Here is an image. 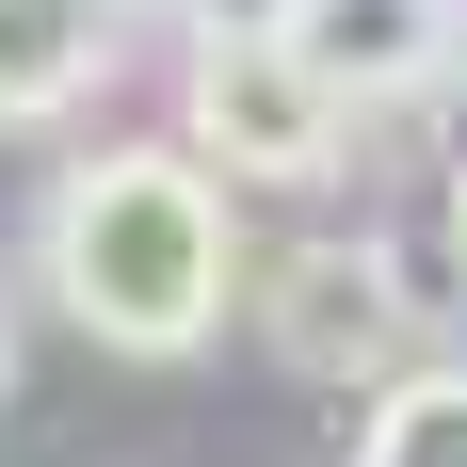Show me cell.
I'll list each match as a JSON object with an SVG mask.
<instances>
[{
	"instance_id": "cell-1",
	"label": "cell",
	"mask_w": 467,
	"mask_h": 467,
	"mask_svg": "<svg viewBox=\"0 0 467 467\" xmlns=\"http://www.w3.org/2000/svg\"><path fill=\"white\" fill-rule=\"evenodd\" d=\"M33 258H48V306L130 355V371H178L226 338V290H242V226H226V178L178 161V145H81L33 210Z\"/></svg>"
},
{
	"instance_id": "cell-2",
	"label": "cell",
	"mask_w": 467,
	"mask_h": 467,
	"mask_svg": "<svg viewBox=\"0 0 467 467\" xmlns=\"http://www.w3.org/2000/svg\"><path fill=\"white\" fill-rule=\"evenodd\" d=\"M178 161H210L226 193H306V178L355 161V113L290 65L275 16H193V48H178Z\"/></svg>"
},
{
	"instance_id": "cell-3",
	"label": "cell",
	"mask_w": 467,
	"mask_h": 467,
	"mask_svg": "<svg viewBox=\"0 0 467 467\" xmlns=\"http://www.w3.org/2000/svg\"><path fill=\"white\" fill-rule=\"evenodd\" d=\"M258 338H275L290 387H387L420 355V275H403L371 226L355 242H275V258H258Z\"/></svg>"
},
{
	"instance_id": "cell-4",
	"label": "cell",
	"mask_w": 467,
	"mask_h": 467,
	"mask_svg": "<svg viewBox=\"0 0 467 467\" xmlns=\"http://www.w3.org/2000/svg\"><path fill=\"white\" fill-rule=\"evenodd\" d=\"M290 33V65L338 97V113H420L467 65V0H258Z\"/></svg>"
},
{
	"instance_id": "cell-5",
	"label": "cell",
	"mask_w": 467,
	"mask_h": 467,
	"mask_svg": "<svg viewBox=\"0 0 467 467\" xmlns=\"http://www.w3.org/2000/svg\"><path fill=\"white\" fill-rule=\"evenodd\" d=\"M113 81V0H0V130H65Z\"/></svg>"
},
{
	"instance_id": "cell-6",
	"label": "cell",
	"mask_w": 467,
	"mask_h": 467,
	"mask_svg": "<svg viewBox=\"0 0 467 467\" xmlns=\"http://www.w3.org/2000/svg\"><path fill=\"white\" fill-rule=\"evenodd\" d=\"M355 467H467V355H403L355 420Z\"/></svg>"
},
{
	"instance_id": "cell-7",
	"label": "cell",
	"mask_w": 467,
	"mask_h": 467,
	"mask_svg": "<svg viewBox=\"0 0 467 467\" xmlns=\"http://www.w3.org/2000/svg\"><path fill=\"white\" fill-rule=\"evenodd\" d=\"M451 275H467V161H451Z\"/></svg>"
},
{
	"instance_id": "cell-8",
	"label": "cell",
	"mask_w": 467,
	"mask_h": 467,
	"mask_svg": "<svg viewBox=\"0 0 467 467\" xmlns=\"http://www.w3.org/2000/svg\"><path fill=\"white\" fill-rule=\"evenodd\" d=\"M0 387H16V290H0Z\"/></svg>"
}]
</instances>
